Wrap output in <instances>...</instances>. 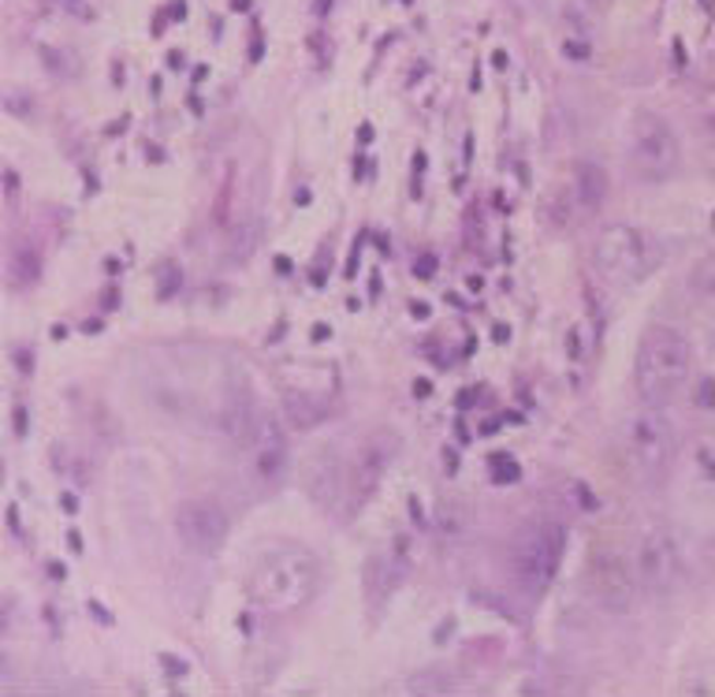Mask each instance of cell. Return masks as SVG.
Here are the masks:
<instances>
[{
    "label": "cell",
    "mask_w": 715,
    "mask_h": 697,
    "mask_svg": "<svg viewBox=\"0 0 715 697\" xmlns=\"http://www.w3.org/2000/svg\"><path fill=\"white\" fill-rule=\"evenodd\" d=\"M634 571L645 593H667L682 582V548L667 529H645L634 545Z\"/></svg>",
    "instance_id": "cell-9"
},
{
    "label": "cell",
    "mask_w": 715,
    "mask_h": 697,
    "mask_svg": "<svg viewBox=\"0 0 715 697\" xmlns=\"http://www.w3.org/2000/svg\"><path fill=\"white\" fill-rule=\"evenodd\" d=\"M578 194L585 209H597L608 198V172L600 164H578Z\"/></svg>",
    "instance_id": "cell-12"
},
{
    "label": "cell",
    "mask_w": 715,
    "mask_h": 697,
    "mask_svg": "<svg viewBox=\"0 0 715 697\" xmlns=\"http://www.w3.org/2000/svg\"><path fill=\"white\" fill-rule=\"evenodd\" d=\"M626 157H630V169H634L641 180L659 183L678 169L682 150H678V138L671 127H667V119L641 108V113L630 119Z\"/></svg>",
    "instance_id": "cell-6"
},
{
    "label": "cell",
    "mask_w": 715,
    "mask_h": 697,
    "mask_svg": "<svg viewBox=\"0 0 715 697\" xmlns=\"http://www.w3.org/2000/svg\"><path fill=\"white\" fill-rule=\"evenodd\" d=\"M492 473H496V481H518V462L496 455V459H492Z\"/></svg>",
    "instance_id": "cell-13"
},
{
    "label": "cell",
    "mask_w": 715,
    "mask_h": 697,
    "mask_svg": "<svg viewBox=\"0 0 715 697\" xmlns=\"http://www.w3.org/2000/svg\"><path fill=\"white\" fill-rule=\"evenodd\" d=\"M563 552H566V526L544 518V523H529L518 529L507 552V567L526 593H544L555 574H560Z\"/></svg>",
    "instance_id": "cell-4"
},
{
    "label": "cell",
    "mask_w": 715,
    "mask_h": 697,
    "mask_svg": "<svg viewBox=\"0 0 715 697\" xmlns=\"http://www.w3.org/2000/svg\"><path fill=\"white\" fill-rule=\"evenodd\" d=\"M678 455V436L674 425L656 403H645L637 414L626 418L622 425V459H626L630 473L641 485H659L674 467Z\"/></svg>",
    "instance_id": "cell-3"
},
{
    "label": "cell",
    "mask_w": 715,
    "mask_h": 697,
    "mask_svg": "<svg viewBox=\"0 0 715 697\" xmlns=\"http://www.w3.org/2000/svg\"><path fill=\"white\" fill-rule=\"evenodd\" d=\"M321 585V563L310 548L302 545H273L250 567L246 590L254 604H262L268 612H295Z\"/></svg>",
    "instance_id": "cell-1"
},
{
    "label": "cell",
    "mask_w": 715,
    "mask_h": 697,
    "mask_svg": "<svg viewBox=\"0 0 715 697\" xmlns=\"http://www.w3.org/2000/svg\"><path fill=\"white\" fill-rule=\"evenodd\" d=\"M659 243L648 231H641L634 225H608L597 236L592 247V262H597L600 276L615 284H637L659 265Z\"/></svg>",
    "instance_id": "cell-5"
},
{
    "label": "cell",
    "mask_w": 715,
    "mask_h": 697,
    "mask_svg": "<svg viewBox=\"0 0 715 697\" xmlns=\"http://www.w3.org/2000/svg\"><path fill=\"white\" fill-rule=\"evenodd\" d=\"M175 534H180V541L191 552L212 556L224 548L231 534V518L212 500H187V504H180V511H175Z\"/></svg>",
    "instance_id": "cell-10"
},
{
    "label": "cell",
    "mask_w": 715,
    "mask_h": 697,
    "mask_svg": "<svg viewBox=\"0 0 715 697\" xmlns=\"http://www.w3.org/2000/svg\"><path fill=\"white\" fill-rule=\"evenodd\" d=\"M414 273H417V276H433V273H436V258H433V254H425L422 262H417Z\"/></svg>",
    "instance_id": "cell-14"
},
{
    "label": "cell",
    "mask_w": 715,
    "mask_h": 697,
    "mask_svg": "<svg viewBox=\"0 0 715 697\" xmlns=\"http://www.w3.org/2000/svg\"><path fill=\"white\" fill-rule=\"evenodd\" d=\"M399 448H403V441H399V433H392V430H377L361 441V448H358L355 462H350V473H347V507L350 511H361L369 500H373L380 481L388 478L392 462L399 459Z\"/></svg>",
    "instance_id": "cell-8"
},
{
    "label": "cell",
    "mask_w": 715,
    "mask_h": 697,
    "mask_svg": "<svg viewBox=\"0 0 715 697\" xmlns=\"http://www.w3.org/2000/svg\"><path fill=\"white\" fill-rule=\"evenodd\" d=\"M693 374V347L682 332H674L671 324H653V329L641 336L637 347V366L634 380L637 392L645 403H671L685 392Z\"/></svg>",
    "instance_id": "cell-2"
},
{
    "label": "cell",
    "mask_w": 715,
    "mask_h": 697,
    "mask_svg": "<svg viewBox=\"0 0 715 697\" xmlns=\"http://www.w3.org/2000/svg\"><path fill=\"white\" fill-rule=\"evenodd\" d=\"M250 452H254L257 478H262V481H280L284 478L287 459H291V448H287V433H284L280 418H273V414L262 418L254 444H250Z\"/></svg>",
    "instance_id": "cell-11"
},
{
    "label": "cell",
    "mask_w": 715,
    "mask_h": 697,
    "mask_svg": "<svg viewBox=\"0 0 715 697\" xmlns=\"http://www.w3.org/2000/svg\"><path fill=\"white\" fill-rule=\"evenodd\" d=\"M592 4H608V0H592Z\"/></svg>",
    "instance_id": "cell-15"
},
{
    "label": "cell",
    "mask_w": 715,
    "mask_h": 697,
    "mask_svg": "<svg viewBox=\"0 0 715 697\" xmlns=\"http://www.w3.org/2000/svg\"><path fill=\"white\" fill-rule=\"evenodd\" d=\"M585 590L611 616H630L641 601V579L634 560L619 552H597L585 567Z\"/></svg>",
    "instance_id": "cell-7"
}]
</instances>
